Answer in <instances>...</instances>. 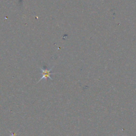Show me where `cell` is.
Segmentation results:
<instances>
[{
    "label": "cell",
    "instance_id": "cell-2",
    "mask_svg": "<svg viewBox=\"0 0 136 136\" xmlns=\"http://www.w3.org/2000/svg\"><path fill=\"white\" fill-rule=\"evenodd\" d=\"M22 1V0H20V2H21Z\"/></svg>",
    "mask_w": 136,
    "mask_h": 136
},
{
    "label": "cell",
    "instance_id": "cell-3",
    "mask_svg": "<svg viewBox=\"0 0 136 136\" xmlns=\"http://www.w3.org/2000/svg\"></svg>",
    "mask_w": 136,
    "mask_h": 136
},
{
    "label": "cell",
    "instance_id": "cell-1",
    "mask_svg": "<svg viewBox=\"0 0 136 136\" xmlns=\"http://www.w3.org/2000/svg\"><path fill=\"white\" fill-rule=\"evenodd\" d=\"M54 67V66H53L52 67H51L50 69H47V68L46 67H44V68H42L41 67V74H42V77L39 80V81H38V82H40V81H41L43 79H45V80H47V78L50 79L51 80H53V79L51 78V74H55V73H52L51 71L52 70L53 68Z\"/></svg>",
    "mask_w": 136,
    "mask_h": 136
}]
</instances>
